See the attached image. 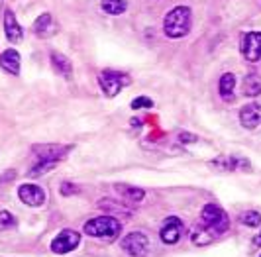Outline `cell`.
I'll list each match as a JSON object with an SVG mask.
<instances>
[{
    "label": "cell",
    "instance_id": "obj_1",
    "mask_svg": "<svg viewBox=\"0 0 261 257\" xmlns=\"http://www.w3.org/2000/svg\"><path fill=\"white\" fill-rule=\"evenodd\" d=\"M191 22H193L191 10H189L187 6H177V8H173V10L165 16L163 32H165V36H169V38H173V39L183 38V36L189 34V30H191Z\"/></svg>",
    "mask_w": 261,
    "mask_h": 257
},
{
    "label": "cell",
    "instance_id": "obj_2",
    "mask_svg": "<svg viewBox=\"0 0 261 257\" xmlns=\"http://www.w3.org/2000/svg\"><path fill=\"white\" fill-rule=\"evenodd\" d=\"M83 232L91 238H106V240H114L122 234V224L114 216H98V218L89 220Z\"/></svg>",
    "mask_w": 261,
    "mask_h": 257
},
{
    "label": "cell",
    "instance_id": "obj_3",
    "mask_svg": "<svg viewBox=\"0 0 261 257\" xmlns=\"http://www.w3.org/2000/svg\"><path fill=\"white\" fill-rule=\"evenodd\" d=\"M200 220H202V228L208 230L214 238L224 234V232H228V228H230V218H228L226 210L220 208L218 204L204 206L202 214H200Z\"/></svg>",
    "mask_w": 261,
    "mask_h": 257
},
{
    "label": "cell",
    "instance_id": "obj_4",
    "mask_svg": "<svg viewBox=\"0 0 261 257\" xmlns=\"http://www.w3.org/2000/svg\"><path fill=\"white\" fill-rule=\"evenodd\" d=\"M120 247L130 257H145L149 253L151 242L145 232H130L120 240Z\"/></svg>",
    "mask_w": 261,
    "mask_h": 257
},
{
    "label": "cell",
    "instance_id": "obj_5",
    "mask_svg": "<svg viewBox=\"0 0 261 257\" xmlns=\"http://www.w3.org/2000/svg\"><path fill=\"white\" fill-rule=\"evenodd\" d=\"M32 151L38 155V161H49L53 165H57L61 159H65V155L71 151V145H57V143H41L34 145Z\"/></svg>",
    "mask_w": 261,
    "mask_h": 257
},
{
    "label": "cell",
    "instance_id": "obj_6",
    "mask_svg": "<svg viewBox=\"0 0 261 257\" xmlns=\"http://www.w3.org/2000/svg\"><path fill=\"white\" fill-rule=\"evenodd\" d=\"M98 83H100V89L105 90L106 96L112 98L130 83V79L122 75V73H118V71H102L98 75Z\"/></svg>",
    "mask_w": 261,
    "mask_h": 257
},
{
    "label": "cell",
    "instance_id": "obj_7",
    "mask_svg": "<svg viewBox=\"0 0 261 257\" xmlns=\"http://www.w3.org/2000/svg\"><path fill=\"white\" fill-rule=\"evenodd\" d=\"M81 242V236L75 230H63L59 232L51 242V251L57 255H65L69 251H73Z\"/></svg>",
    "mask_w": 261,
    "mask_h": 257
},
{
    "label": "cell",
    "instance_id": "obj_8",
    "mask_svg": "<svg viewBox=\"0 0 261 257\" xmlns=\"http://www.w3.org/2000/svg\"><path fill=\"white\" fill-rule=\"evenodd\" d=\"M183 232H185L183 220L177 218V216H169V218L163 222L161 230H159V238H161V242H163V244L175 245L179 240H181Z\"/></svg>",
    "mask_w": 261,
    "mask_h": 257
},
{
    "label": "cell",
    "instance_id": "obj_9",
    "mask_svg": "<svg viewBox=\"0 0 261 257\" xmlns=\"http://www.w3.org/2000/svg\"><path fill=\"white\" fill-rule=\"evenodd\" d=\"M242 55L249 63L261 59V32H249L242 38Z\"/></svg>",
    "mask_w": 261,
    "mask_h": 257
},
{
    "label": "cell",
    "instance_id": "obj_10",
    "mask_svg": "<svg viewBox=\"0 0 261 257\" xmlns=\"http://www.w3.org/2000/svg\"><path fill=\"white\" fill-rule=\"evenodd\" d=\"M18 196H20V200L24 204L32 206V208L41 206L45 202V193H43V189L38 187V185H22L18 189Z\"/></svg>",
    "mask_w": 261,
    "mask_h": 257
},
{
    "label": "cell",
    "instance_id": "obj_11",
    "mask_svg": "<svg viewBox=\"0 0 261 257\" xmlns=\"http://www.w3.org/2000/svg\"><path fill=\"white\" fill-rule=\"evenodd\" d=\"M240 122L248 130H255L261 126V104H248L240 110Z\"/></svg>",
    "mask_w": 261,
    "mask_h": 257
},
{
    "label": "cell",
    "instance_id": "obj_12",
    "mask_svg": "<svg viewBox=\"0 0 261 257\" xmlns=\"http://www.w3.org/2000/svg\"><path fill=\"white\" fill-rule=\"evenodd\" d=\"M210 167L218 169L222 173H230V171H238V169H251L246 159L240 157H220L216 161H210Z\"/></svg>",
    "mask_w": 261,
    "mask_h": 257
},
{
    "label": "cell",
    "instance_id": "obj_13",
    "mask_svg": "<svg viewBox=\"0 0 261 257\" xmlns=\"http://www.w3.org/2000/svg\"><path fill=\"white\" fill-rule=\"evenodd\" d=\"M34 32L39 38H49L57 32V24L53 20L51 14H41L38 20L34 22Z\"/></svg>",
    "mask_w": 261,
    "mask_h": 257
},
{
    "label": "cell",
    "instance_id": "obj_14",
    "mask_svg": "<svg viewBox=\"0 0 261 257\" xmlns=\"http://www.w3.org/2000/svg\"><path fill=\"white\" fill-rule=\"evenodd\" d=\"M4 32H6V38L10 39L12 43H18L20 39L24 38V30L16 22V16L10 10H6V14H4Z\"/></svg>",
    "mask_w": 261,
    "mask_h": 257
},
{
    "label": "cell",
    "instance_id": "obj_15",
    "mask_svg": "<svg viewBox=\"0 0 261 257\" xmlns=\"http://www.w3.org/2000/svg\"><path fill=\"white\" fill-rule=\"evenodd\" d=\"M0 67L10 75H18L20 73V53L16 49H6L0 55Z\"/></svg>",
    "mask_w": 261,
    "mask_h": 257
},
{
    "label": "cell",
    "instance_id": "obj_16",
    "mask_svg": "<svg viewBox=\"0 0 261 257\" xmlns=\"http://www.w3.org/2000/svg\"><path fill=\"white\" fill-rule=\"evenodd\" d=\"M51 63H53V69H55V71H57L61 77L71 79V75H73V65H71V61L67 59L65 55L53 52L51 53Z\"/></svg>",
    "mask_w": 261,
    "mask_h": 257
},
{
    "label": "cell",
    "instance_id": "obj_17",
    "mask_svg": "<svg viewBox=\"0 0 261 257\" xmlns=\"http://www.w3.org/2000/svg\"><path fill=\"white\" fill-rule=\"evenodd\" d=\"M98 208H102L105 212L120 214V216H130L132 214L130 208H126L122 202H116V200H112V198H102V200H98Z\"/></svg>",
    "mask_w": 261,
    "mask_h": 257
},
{
    "label": "cell",
    "instance_id": "obj_18",
    "mask_svg": "<svg viewBox=\"0 0 261 257\" xmlns=\"http://www.w3.org/2000/svg\"><path fill=\"white\" fill-rule=\"evenodd\" d=\"M234 89H236V77L232 73H226L220 79V85H218V90L222 94L224 100H234Z\"/></svg>",
    "mask_w": 261,
    "mask_h": 257
},
{
    "label": "cell",
    "instance_id": "obj_19",
    "mask_svg": "<svg viewBox=\"0 0 261 257\" xmlns=\"http://www.w3.org/2000/svg\"><path fill=\"white\" fill-rule=\"evenodd\" d=\"M116 191L124 198H128L130 202H142L145 198L144 189H138V187H130V185H116Z\"/></svg>",
    "mask_w": 261,
    "mask_h": 257
},
{
    "label": "cell",
    "instance_id": "obj_20",
    "mask_svg": "<svg viewBox=\"0 0 261 257\" xmlns=\"http://www.w3.org/2000/svg\"><path fill=\"white\" fill-rule=\"evenodd\" d=\"M244 94L246 96H259L261 94V79L255 73L244 79Z\"/></svg>",
    "mask_w": 261,
    "mask_h": 257
},
{
    "label": "cell",
    "instance_id": "obj_21",
    "mask_svg": "<svg viewBox=\"0 0 261 257\" xmlns=\"http://www.w3.org/2000/svg\"><path fill=\"white\" fill-rule=\"evenodd\" d=\"M191 242H193L195 245H198V247H204V245H210L212 242H214V236H212L208 230H204V228L200 226V228H195V230H193V234H191Z\"/></svg>",
    "mask_w": 261,
    "mask_h": 257
},
{
    "label": "cell",
    "instance_id": "obj_22",
    "mask_svg": "<svg viewBox=\"0 0 261 257\" xmlns=\"http://www.w3.org/2000/svg\"><path fill=\"white\" fill-rule=\"evenodd\" d=\"M102 10L106 14L118 16V14L126 12V0H102Z\"/></svg>",
    "mask_w": 261,
    "mask_h": 257
},
{
    "label": "cell",
    "instance_id": "obj_23",
    "mask_svg": "<svg viewBox=\"0 0 261 257\" xmlns=\"http://www.w3.org/2000/svg\"><path fill=\"white\" fill-rule=\"evenodd\" d=\"M240 222L244 226H249V228H257V226H261V214L257 210H246L240 214Z\"/></svg>",
    "mask_w": 261,
    "mask_h": 257
},
{
    "label": "cell",
    "instance_id": "obj_24",
    "mask_svg": "<svg viewBox=\"0 0 261 257\" xmlns=\"http://www.w3.org/2000/svg\"><path fill=\"white\" fill-rule=\"evenodd\" d=\"M16 226V218L8 210H0V230H10Z\"/></svg>",
    "mask_w": 261,
    "mask_h": 257
},
{
    "label": "cell",
    "instance_id": "obj_25",
    "mask_svg": "<svg viewBox=\"0 0 261 257\" xmlns=\"http://www.w3.org/2000/svg\"><path fill=\"white\" fill-rule=\"evenodd\" d=\"M151 106H153V100H151V98H147V96H140V98L132 100V108H134V110H140V108H151Z\"/></svg>",
    "mask_w": 261,
    "mask_h": 257
},
{
    "label": "cell",
    "instance_id": "obj_26",
    "mask_svg": "<svg viewBox=\"0 0 261 257\" xmlns=\"http://www.w3.org/2000/svg\"><path fill=\"white\" fill-rule=\"evenodd\" d=\"M77 193V187H75V185H71V183H63V185H61V194H63V196H69V194H75Z\"/></svg>",
    "mask_w": 261,
    "mask_h": 257
},
{
    "label": "cell",
    "instance_id": "obj_27",
    "mask_svg": "<svg viewBox=\"0 0 261 257\" xmlns=\"http://www.w3.org/2000/svg\"><path fill=\"white\" fill-rule=\"evenodd\" d=\"M179 140H181V143H193V142H196V138H195V136H191V134H181V136H179Z\"/></svg>",
    "mask_w": 261,
    "mask_h": 257
},
{
    "label": "cell",
    "instance_id": "obj_28",
    "mask_svg": "<svg viewBox=\"0 0 261 257\" xmlns=\"http://www.w3.org/2000/svg\"><path fill=\"white\" fill-rule=\"evenodd\" d=\"M14 177H16V171H6V175L0 177V183H4V181H12Z\"/></svg>",
    "mask_w": 261,
    "mask_h": 257
},
{
    "label": "cell",
    "instance_id": "obj_29",
    "mask_svg": "<svg viewBox=\"0 0 261 257\" xmlns=\"http://www.w3.org/2000/svg\"><path fill=\"white\" fill-rule=\"evenodd\" d=\"M251 245H253V247H261V232L251 240Z\"/></svg>",
    "mask_w": 261,
    "mask_h": 257
}]
</instances>
